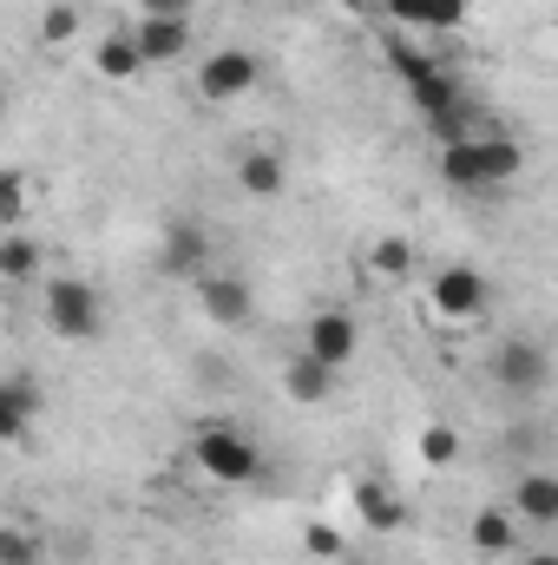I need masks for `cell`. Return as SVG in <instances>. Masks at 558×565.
<instances>
[{"label":"cell","instance_id":"24","mask_svg":"<svg viewBox=\"0 0 558 565\" xmlns=\"http://www.w3.org/2000/svg\"><path fill=\"white\" fill-rule=\"evenodd\" d=\"M20 217H26V178H20V171H7V178H0V224H7V231H20Z\"/></svg>","mask_w":558,"mask_h":565},{"label":"cell","instance_id":"28","mask_svg":"<svg viewBox=\"0 0 558 565\" xmlns=\"http://www.w3.org/2000/svg\"><path fill=\"white\" fill-rule=\"evenodd\" d=\"M519 565H558V553H546V546H526V553H519Z\"/></svg>","mask_w":558,"mask_h":565},{"label":"cell","instance_id":"26","mask_svg":"<svg viewBox=\"0 0 558 565\" xmlns=\"http://www.w3.org/2000/svg\"><path fill=\"white\" fill-rule=\"evenodd\" d=\"M40 33H46L53 46H66V40L79 33V7H66V0H60V7H46V20H40Z\"/></svg>","mask_w":558,"mask_h":565},{"label":"cell","instance_id":"12","mask_svg":"<svg viewBox=\"0 0 558 565\" xmlns=\"http://www.w3.org/2000/svg\"><path fill=\"white\" fill-rule=\"evenodd\" d=\"M348 500H355V513H362L368 533H401V526H408V507H401V493H395L388 480H355Z\"/></svg>","mask_w":558,"mask_h":565},{"label":"cell","instance_id":"9","mask_svg":"<svg viewBox=\"0 0 558 565\" xmlns=\"http://www.w3.org/2000/svg\"><path fill=\"white\" fill-rule=\"evenodd\" d=\"M302 349H309L315 362H329V369H348L355 349H362V322H355L348 309H315L309 329H302Z\"/></svg>","mask_w":558,"mask_h":565},{"label":"cell","instance_id":"30","mask_svg":"<svg viewBox=\"0 0 558 565\" xmlns=\"http://www.w3.org/2000/svg\"><path fill=\"white\" fill-rule=\"evenodd\" d=\"M342 565H375V559H362V553H348V559H342Z\"/></svg>","mask_w":558,"mask_h":565},{"label":"cell","instance_id":"11","mask_svg":"<svg viewBox=\"0 0 558 565\" xmlns=\"http://www.w3.org/2000/svg\"><path fill=\"white\" fill-rule=\"evenodd\" d=\"M132 40H139L144 66L184 60V53H191V20H178V13H144V20H132Z\"/></svg>","mask_w":558,"mask_h":565},{"label":"cell","instance_id":"18","mask_svg":"<svg viewBox=\"0 0 558 565\" xmlns=\"http://www.w3.org/2000/svg\"><path fill=\"white\" fill-rule=\"evenodd\" d=\"M282 184H289V171H282L277 151H244V158H237V191H250V198H277Z\"/></svg>","mask_w":558,"mask_h":565},{"label":"cell","instance_id":"6","mask_svg":"<svg viewBox=\"0 0 558 565\" xmlns=\"http://www.w3.org/2000/svg\"><path fill=\"white\" fill-rule=\"evenodd\" d=\"M211 270V224L197 217H171L158 231V277H178V282H197Z\"/></svg>","mask_w":558,"mask_h":565},{"label":"cell","instance_id":"15","mask_svg":"<svg viewBox=\"0 0 558 565\" xmlns=\"http://www.w3.org/2000/svg\"><path fill=\"white\" fill-rule=\"evenodd\" d=\"M282 395H289V402H302V408H315V402H329V395H335V369H329V362H315V355L302 349V355L282 369Z\"/></svg>","mask_w":558,"mask_h":565},{"label":"cell","instance_id":"22","mask_svg":"<svg viewBox=\"0 0 558 565\" xmlns=\"http://www.w3.org/2000/svg\"><path fill=\"white\" fill-rule=\"evenodd\" d=\"M420 460H427V467H453V460H460V434L447 422L420 427Z\"/></svg>","mask_w":558,"mask_h":565},{"label":"cell","instance_id":"25","mask_svg":"<svg viewBox=\"0 0 558 565\" xmlns=\"http://www.w3.org/2000/svg\"><path fill=\"white\" fill-rule=\"evenodd\" d=\"M0 565H40V540L26 526H7L0 533Z\"/></svg>","mask_w":558,"mask_h":565},{"label":"cell","instance_id":"20","mask_svg":"<svg viewBox=\"0 0 558 565\" xmlns=\"http://www.w3.org/2000/svg\"><path fill=\"white\" fill-rule=\"evenodd\" d=\"M33 270H40V250H33L20 231H7V237H0V277L7 282H33Z\"/></svg>","mask_w":558,"mask_h":565},{"label":"cell","instance_id":"2","mask_svg":"<svg viewBox=\"0 0 558 565\" xmlns=\"http://www.w3.org/2000/svg\"><path fill=\"white\" fill-rule=\"evenodd\" d=\"M388 66L401 73V86H408V99H415L420 119H440V113H460L473 93L440 66V60H427V53H415L408 40H388Z\"/></svg>","mask_w":558,"mask_h":565},{"label":"cell","instance_id":"1","mask_svg":"<svg viewBox=\"0 0 558 565\" xmlns=\"http://www.w3.org/2000/svg\"><path fill=\"white\" fill-rule=\"evenodd\" d=\"M519 171H526V145L506 139V132H480V139L440 151V178H447L453 191H500V184H513Z\"/></svg>","mask_w":558,"mask_h":565},{"label":"cell","instance_id":"17","mask_svg":"<svg viewBox=\"0 0 558 565\" xmlns=\"http://www.w3.org/2000/svg\"><path fill=\"white\" fill-rule=\"evenodd\" d=\"M40 415V388L26 382V375H7V388H0V440H26V427Z\"/></svg>","mask_w":558,"mask_h":565},{"label":"cell","instance_id":"5","mask_svg":"<svg viewBox=\"0 0 558 565\" xmlns=\"http://www.w3.org/2000/svg\"><path fill=\"white\" fill-rule=\"evenodd\" d=\"M40 309H46V329H53L60 342H99V329H106L99 289L79 282V277H53L46 296H40Z\"/></svg>","mask_w":558,"mask_h":565},{"label":"cell","instance_id":"14","mask_svg":"<svg viewBox=\"0 0 558 565\" xmlns=\"http://www.w3.org/2000/svg\"><path fill=\"white\" fill-rule=\"evenodd\" d=\"M382 13L401 20V26H415V33H453V26H466V0H382Z\"/></svg>","mask_w":558,"mask_h":565},{"label":"cell","instance_id":"23","mask_svg":"<svg viewBox=\"0 0 558 565\" xmlns=\"http://www.w3.org/2000/svg\"><path fill=\"white\" fill-rule=\"evenodd\" d=\"M302 546H309V559H329V565H342V559H348V540H342V533H335L329 520H315V526L302 533Z\"/></svg>","mask_w":558,"mask_h":565},{"label":"cell","instance_id":"3","mask_svg":"<svg viewBox=\"0 0 558 565\" xmlns=\"http://www.w3.org/2000/svg\"><path fill=\"white\" fill-rule=\"evenodd\" d=\"M191 460L211 473V480H224V487H250L257 473H264V454H257V440L244 434V427L230 422H204L191 434Z\"/></svg>","mask_w":558,"mask_h":565},{"label":"cell","instance_id":"8","mask_svg":"<svg viewBox=\"0 0 558 565\" xmlns=\"http://www.w3.org/2000/svg\"><path fill=\"white\" fill-rule=\"evenodd\" d=\"M427 302L447 322H480L486 316V277L473 264H447V270H433V282H427Z\"/></svg>","mask_w":558,"mask_h":565},{"label":"cell","instance_id":"7","mask_svg":"<svg viewBox=\"0 0 558 565\" xmlns=\"http://www.w3.org/2000/svg\"><path fill=\"white\" fill-rule=\"evenodd\" d=\"M257 86H264V60L244 53V46H224V53H211L197 66V99H211V106H230V99H244Z\"/></svg>","mask_w":558,"mask_h":565},{"label":"cell","instance_id":"10","mask_svg":"<svg viewBox=\"0 0 558 565\" xmlns=\"http://www.w3.org/2000/svg\"><path fill=\"white\" fill-rule=\"evenodd\" d=\"M197 289V309L211 316V322H250V282L244 277H230V270H204V277L191 282Z\"/></svg>","mask_w":558,"mask_h":565},{"label":"cell","instance_id":"4","mask_svg":"<svg viewBox=\"0 0 558 565\" xmlns=\"http://www.w3.org/2000/svg\"><path fill=\"white\" fill-rule=\"evenodd\" d=\"M493 388L506 402H539L552 388V349L539 335H506L493 349Z\"/></svg>","mask_w":558,"mask_h":565},{"label":"cell","instance_id":"16","mask_svg":"<svg viewBox=\"0 0 558 565\" xmlns=\"http://www.w3.org/2000/svg\"><path fill=\"white\" fill-rule=\"evenodd\" d=\"M466 533H473V553H480V559H506V553L519 546V513H506V507H480Z\"/></svg>","mask_w":558,"mask_h":565},{"label":"cell","instance_id":"27","mask_svg":"<svg viewBox=\"0 0 558 565\" xmlns=\"http://www.w3.org/2000/svg\"><path fill=\"white\" fill-rule=\"evenodd\" d=\"M144 13H178V20H191V0H144Z\"/></svg>","mask_w":558,"mask_h":565},{"label":"cell","instance_id":"13","mask_svg":"<svg viewBox=\"0 0 558 565\" xmlns=\"http://www.w3.org/2000/svg\"><path fill=\"white\" fill-rule=\"evenodd\" d=\"M513 513H519L526 526H558V473L526 467V473L513 480Z\"/></svg>","mask_w":558,"mask_h":565},{"label":"cell","instance_id":"29","mask_svg":"<svg viewBox=\"0 0 558 565\" xmlns=\"http://www.w3.org/2000/svg\"><path fill=\"white\" fill-rule=\"evenodd\" d=\"M335 7H348V13H362V7H368V0H335Z\"/></svg>","mask_w":558,"mask_h":565},{"label":"cell","instance_id":"19","mask_svg":"<svg viewBox=\"0 0 558 565\" xmlns=\"http://www.w3.org/2000/svg\"><path fill=\"white\" fill-rule=\"evenodd\" d=\"M93 66H99L106 79H139L144 53H139V40H132V33H106V40H99V53H93Z\"/></svg>","mask_w":558,"mask_h":565},{"label":"cell","instance_id":"21","mask_svg":"<svg viewBox=\"0 0 558 565\" xmlns=\"http://www.w3.org/2000/svg\"><path fill=\"white\" fill-rule=\"evenodd\" d=\"M368 270H375V277H408V270H415V244H408V237H382V244L368 250Z\"/></svg>","mask_w":558,"mask_h":565}]
</instances>
